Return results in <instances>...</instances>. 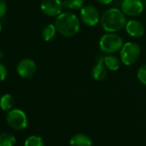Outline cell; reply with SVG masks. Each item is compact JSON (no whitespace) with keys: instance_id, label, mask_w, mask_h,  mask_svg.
I'll use <instances>...</instances> for the list:
<instances>
[{"instance_id":"obj_15","label":"cell","mask_w":146,"mask_h":146,"mask_svg":"<svg viewBox=\"0 0 146 146\" xmlns=\"http://www.w3.org/2000/svg\"><path fill=\"white\" fill-rule=\"evenodd\" d=\"M57 32H58V30L56 29L55 24H48L42 30V37H43L44 40L51 41L56 37Z\"/></svg>"},{"instance_id":"obj_2","label":"cell","mask_w":146,"mask_h":146,"mask_svg":"<svg viewBox=\"0 0 146 146\" xmlns=\"http://www.w3.org/2000/svg\"><path fill=\"white\" fill-rule=\"evenodd\" d=\"M54 24L58 32L64 37L75 36L80 29L78 17L71 12L60 13L57 17Z\"/></svg>"},{"instance_id":"obj_5","label":"cell","mask_w":146,"mask_h":146,"mask_svg":"<svg viewBox=\"0 0 146 146\" xmlns=\"http://www.w3.org/2000/svg\"><path fill=\"white\" fill-rule=\"evenodd\" d=\"M7 123L15 130H23L28 125L26 113L20 109H11L7 114Z\"/></svg>"},{"instance_id":"obj_24","label":"cell","mask_w":146,"mask_h":146,"mask_svg":"<svg viewBox=\"0 0 146 146\" xmlns=\"http://www.w3.org/2000/svg\"><path fill=\"white\" fill-rule=\"evenodd\" d=\"M1 29H2V25L0 23V33H1Z\"/></svg>"},{"instance_id":"obj_23","label":"cell","mask_w":146,"mask_h":146,"mask_svg":"<svg viewBox=\"0 0 146 146\" xmlns=\"http://www.w3.org/2000/svg\"><path fill=\"white\" fill-rule=\"evenodd\" d=\"M3 57H4V53H3L2 51H0V60L3 58Z\"/></svg>"},{"instance_id":"obj_3","label":"cell","mask_w":146,"mask_h":146,"mask_svg":"<svg viewBox=\"0 0 146 146\" xmlns=\"http://www.w3.org/2000/svg\"><path fill=\"white\" fill-rule=\"evenodd\" d=\"M124 45L123 39L116 33H109L103 35L99 41V46L102 52L106 54L115 53L122 48Z\"/></svg>"},{"instance_id":"obj_21","label":"cell","mask_w":146,"mask_h":146,"mask_svg":"<svg viewBox=\"0 0 146 146\" xmlns=\"http://www.w3.org/2000/svg\"><path fill=\"white\" fill-rule=\"evenodd\" d=\"M7 11V4L5 0H0V18H2Z\"/></svg>"},{"instance_id":"obj_11","label":"cell","mask_w":146,"mask_h":146,"mask_svg":"<svg viewBox=\"0 0 146 146\" xmlns=\"http://www.w3.org/2000/svg\"><path fill=\"white\" fill-rule=\"evenodd\" d=\"M125 31L126 33L133 38L142 37L145 32L144 26L142 23L137 20H130L125 24Z\"/></svg>"},{"instance_id":"obj_10","label":"cell","mask_w":146,"mask_h":146,"mask_svg":"<svg viewBox=\"0 0 146 146\" xmlns=\"http://www.w3.org/2000/svg\"><path fill=\"white\" fill-rule=\"evenodd\" d=\"M17 71L22 78H29L35 73L36 64L30 58H23L18 63L17 66Z\"/></svg>"},{"instance_id":"obj_1","label":"cell","mask_w":146,"mask_h":146,"mask_svg":"<svg viewBox=\"0 0 146 146\" xmlns=\"http://www.w3.org/2000/svg\"><path fill=\"white\" fill-rule=\"evenodd\" d=\"M101 25L106 32L116 33L125 27L127 23L125 15L118 8H110L101 16Z\"/></svg>"},{"instance_id":"obj_18","label":"cell","mask_w":146,"mask_h":146,"mask_svg":"<svg viewBox=\"0 0 146 146\" xmlns=\"http://www.w3.org/2000/svg\"><path fill=\"white\" fill-rule=\"evenodd\" d=\"M24 146H44V141L40 137L32 135L25 140Z\"/></svg>"},{"instance_id":"obj_12","label":"cell","mask_w":146,"mask_h":146,"mask_svg":"<svg viewBox=\"0 0 146 146\" xmlns=\"http://www.w3.org/2000/svg\"><path fill=\"white\" fill-rule=\"evenodd\" d=\"M70 143L71 146H92V140L86 134L78 133L71 137Z\"/></svg>"},{"instance_id":"obj_20","label":"cell","mask_w":146,"mask_h":146,"mask_svg":"<svg viewBox=\"0 0 146 146\" xmlns=\"http://www.w3.org/2000/svg\"><path fill=\"white\" fill-rule=\"evenodd\" d=\"M7 77V69L3 64L2 63H0V82H3Z\"/></svg>"},{"instance_id":"obj_9","label":"cell","mask_w":146,"mask_h":146,"mask_svg":"<svg viewBox=\"0 0 146 146\" xmlns=\"http://www.w3.org/2000/svg\"><path fill=\"white\" fill-rule=\"evenodd\" d=\"M104 58L105 56L102 53L97 54L96 57V64L91 70L92 78L96 81H102L107 76L108 68L104 64Z\"/></svg>"},{"instance_id":"obj_19","label":"cell","mask_w":146,"mask_h":146,"mask_svg":"<svg viewBox=\"0 0 146 146\" xmlns=\"http://www.w3.org/2000/svg\"><path fill=\"white\" fill-rule=\"evenodd\" d=\"M137 76V79L140 81V83L146 85V64H143L138 69Z\"/></svg>"},{"instance_id":"obj_17","label":"cell","mask_w":146,"mask_h":146,"mask_svg":"<svg viewBox=\"0 0 146 146\" xmlns=\"http://www.w3.org/2000/svg\"><path fill=\"white\" fill-rule=\"evenodd\" d=\"M62 4L67 10H81L84 7V0H63Z\"/></svg>"},{"instance_id":"obj_6","label":"cell","mask_w":146,"mask_h":146,"mask_svg":"<svg viewBox=\"0 0 146 146\" xmlns=\"http://www.w3.org/2000/svg\"><path fill=\"white\" fill-rule=\"evenodd\" d=\"M80 17L82 22L90 27L96 26L101 19L100 13L98 10L93 5L84 6L80 11Z\"/></svg>"},{"instance_id":"obj_4","label":"cell","mask_w":146,"mask_h":146,"mask_svg":"<svg viewBox=\"0 0 146 146\" xmlns=\"http://www.w3.org/2000/svg\"><path fill=\"white\" fill-rule=\"evenodd\" d=\"M119 52L121 62L125 65H131L138 59L141 53V49L138 44L128 41L123 45Z\"/></svg>"},{"instance_id":"obj_8","label":"cell","mask_w":146,"mask_h":146,"mask_svg":"<svg viewBox=\"0 0 146 146\" xmlns=\"http://www.w3.org/2000/svg\"><path fill=\"white\" fill-rule=\"evenodd\" d=\"M63 4L60 0H42L40 9L47 17H58L62 13Z\"/></svg>"},{"instance_id":"obj_25","label":"cell","mask_w":146,"mask_h":146,"mask_svg":"<svg viewBox=\"0 0 146 146\" xmlns=\"http://www.w3.org/2000/svg\"><path fill=\"white\" fill-rule=\"evenodd\" d=\"M145 9H146V0H145Z\"/></svg>"},{"instance_id":"obj_16","label":"cell","mask_w":146,"mask_h":146,"mask_svg":"<svg viewBox=\"0 0 146 146\" xmlns=\"http://www.w3.org/2000/svg\"><path fill=\"white\" fill-rule=\"evenodd\" d=\"M17 139L10 132H2L0 134V146H14Z\"/></svg>"},{"instance_id":"obj_7","label":"cell","mask_w":146,"mask_h":146,"mask_svg":"<svg viewBox=\"0 0 146 146\" xmlns=\"http://www.w3.org/2000/svg\"><path fill=\"white\" fill-rule=\"evenodd\" d=\"M120 8L125 15L137 17L143 11L144 5L141 0H122Z\"/></svg>"},{"instance_id":"obj_14","label":"cell","mask_w":146,"mask_h":146,"mask_svg":"<svg viewBox=\"0 0 146 146\" xmlns=\"http://www.w3.org/2000/svg\"><path fill=\"white\" fill-rule=\"evenodd\" d=\"M15 105V100L11 95H4L0 99V108L4 111H11Z\"/></svg>"},{"instance_id":"obj_13","label":"cell","mask_w":146,"mask_h":146,"mask_svg":"<svg viewBox=\"0 0 146 146\" xmlns=\"http://www.w3.org/2000/svg\"><path fill=\"white\" fill-rule=\"evenodd\" d=\"M120 63L121 60L118 57L112 54H107L104 58V64L108 70L111 71L118 70L120 67Z\"/></svg>"},{"instance_id":"obj_22","label":"cell","mask_w":146,"mask_h":146,"mask_svg":"<svg viewBox=\"0 0 146 146\" xmlns=\"http://www.w3.org/2000/svg\"><path fill=\"white\" fill-rule=\"evenodd\" d=\"M96 1L101 5H109V4H111L113 2V0H96Z\"/></svg>"}]
</instances>
